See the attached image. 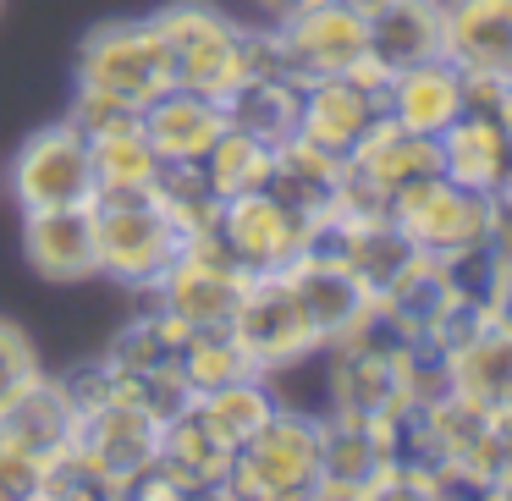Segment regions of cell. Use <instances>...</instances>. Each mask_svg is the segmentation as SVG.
Here are the masks:
<instances>
[{
  "instance_id": "obj_19",
  "label": "cell",
  "mask_w": 512,
  "mask_h": 501,
  "mask_svg": "<svg viewBox=\"0 0 512 501\" xmlns=\"http://www.w3.org/2000/svg\"><path fill=\"white\" fill-rule=\"evenodd\" d=\"M463 111H468V78L446 56L408 67V72H391V83H386V116L413 127V133L441 138Z\"/></svg>"
},
{
  "instance_id": "obj_16",
  "label": "cell",
  "mask_w": 512,
  "mask_h": 501,
  "mask_svg": "<svg viewBox=\"0 0 512 501\" xmlns=\"http://www.w3.org/2000/svg\"><path fill=\"white\" fill-rule=\"evenodd\" d=\"M441 177H452L457 188H474L485 199H496L501 182L512 171V127L490 111H463L441 138Z\"/></svg>"
},
{
  "instance_id": "obj_17",
  "label": "cell",
  "mask_w": 512,
  "mask_h": 501,
  "mask_svg": "<svg viewBox=\"0 0 512 501\" xmlns=\"http://www.w3.org/2000/svg\"><path fill=\"white\" fill-rule=\"evenodd\" d=\"M138 127H144V138L155 144L160 160H204V149L226 133V111L215 94H193V89L166 83L138 111Z\"/></svg>"
},
{
  "instance_id": "obj_12",
  "label": "cell",
  "mask_w": 512,
  "mask_h": 501,
  "mask_svg": "<svg viewBox=\"0 0 512 501\" xmlns=\"http://www.w3.org/2000/svg\"><path fill=\"white\" fill-rule=\"evenodd\" d=\"M446 61L474 83H512V0H441Z\"/></svg>"
},
{
  "instance_id": "obj_8",
  "label": "cell",
  "mask_w": 512,
  "mask_h": 501,
  "mask_svg": "<svg viewBox=\"0 0 512 501\" xmlns=\"http://www.w3.org/2000/svg\"><path fill=\"white\" fill-rule=\"evenodd\" d=\"M386 72L375 61H358L353 72H336V78H314L303 83V111H298V138H309L314 149L347 160L364 133L386 116Z\"/></svg>"
},
{
  "instance_id": "obj_22",
  "label": "cell",
  "mask_w": 512,
  "mask_h": 501,
  "mask_svg": "<svg viewBox=\"0 0 512 501\" xmlns=\"http://www.w3.org/2000/svg\"><path fill=\"white\" fill-rule=\"evenodd\" d=\"M446 391L479 413L501 408L512 397V331L507 325L485 320L457 347H446Z\"/></svg>"
},
{
  "instance_id": "obj_13",
  "label": "cell",
  "mask_w": 512,
  "mask_h": 501,
  "mask_svg": "<svg viewBox=\"0 0 512 501\" xmlns=\"http://www.w3.org/2000/svg\"><path fill=\"white\" fill-rule=\"evenodd\" d=\"M72 441H78L83 452H89L94 463L116 479L122 496H133L138 474H144L149 457L160 452V424L144 419L138 408H127V402L105 397L100 408L78 413V435H72Z\"/></svg>"
},
{
  "instance_id": "obj_41",
  "label": "cell",
  "mask_w": 512,
  "mask_h": 501,
  "mask_svg": "<svg viewBox=\"0 0 512 501\" xmlns=\"http://www.w3.org/2000/svg\"><path fill=\"white\" fill-rule=\"evenodd\" d=\"M0 6H6V0H0Z\"/></svg>"
},
{
  "instance_id": "obj_7",
  "label": "cell",
  "mask_w": 512,
  "mask_h": 501,
  "mask_svg": "<svg viewBox=\"0 0 512 501\" xmlns=\"http://www.w3.org/2000/svg\"><path fill=\"white\" fill-rule=\"evenodd\" d=\"M303 237H309V215H298L287 199L270 188L237 193L215 215V243L232 254L243 276H276V270L303 259Z\"/></svg>"
},
{
  "instance_id": "obj_25",
  "label": "cell",
  "mask_w": 512,
  "mask_h": 501,
  "mask_svg": "<svg viewBox=\"0 0 512 501\" xmlns=\"http://www.w3.org/2000/svg\"><path fill=\"white\" fill-rule=\"evenodd\" d=\"M0 435L17 446H28L34 457H56L72 446V435H78V408L67 402V391L56 386L50 375H39L34 386L23 391V397L12 402V408H0Z\"/></svg>"
},
{
  "instance_id": "obj_14",
  "label": "cell",
  "mask_w": 512,
  "mask_h": 501,
  "mask_svg": "<svg viewBox=\"0 0 512 501\" xmlns=\"http://www.w3.org/2000/svg\"><path fill=\"white\" fill-rule=\"evenodd\" d=\"M23 254L50 281L100 276V243H94V204H56V210H23Z\"/></svg>"
},
{
  "instance_id": "obj_11",
  "label": "cell",
  "mask_w": 512,
  "mask_h": 501,
  "mask_svg": "<svg viewBox=\"0 0 512 501\" xmlns=\"http://www.w3.org/2000/svg\"><path fill=\"white\" fill-rule=\"evenodd\" d=\"M276 34L298 83L336 78V72H353L358 61H369V17L347 0H314L287 23H276Z\"/></svg>"
},
{
  "instance_id": "obj_18",
  "label": "cell",
  "mask_w": 512,
  "mask_h": 501,
  "mask_svg": "<svg viewBox=\"0 0 512 501\" xmlns=\"http://www.w3.org/2000/svg\"><path fill=\"white\" fill-rule=\"evenodd\" d=\"M287 276H292V287H298L303 309H309L320 347L353 336L358 325L375 314V292H369L347 265H336V259H298V265H287Z\"/></svg>"
},
{
  "instance_id": "obj_4",
  "label": "cell",
  "mask_w": 512,
  "mask_h": 501,
  "mask_svg": "<svg viewBox=\"0 0 512 501\" xmlns=\"http://www.w3.org/2000/svg\"><path fill=\"white\" fill-rule=\"evenodd\" d=\"M94 243L100 270L122 287H149L177 259L182 232L155 204V193H94Z\"/></svg>"
},
{
  "instance_id": "obj_21",
  "label": "cell",
  "mask_w": 512,
  "mask_h": 501,
  "mask_svg": "<svg viewBox=\"0 0 512 501\" xmlns=\"http://www.w3.org/2000/svg\"><path fill=\"white\" fill-rule=\"evenodd\" d=\"M446 56V28H441V0H391L369 12V61L380 72H408L424 61Z\"/></svg>"
},
{
  "instance_id": "obj_10",
  "label": "cell",
  "mask_w": 512,
  "mask_h": 501,
  "mask_svg": "<svg viewBox=\"0 0 512 501\" xmlns=\"http://www.w3.org/2000/svg\"><path fill=\"white\" fill-rule=\"evenodd\" d=\"M17 210H56V204H94V149L72 122L39 127L12 160Z\"/></svg>"
},
{
  "instance_id": "obj_33",
  "label": "cell",
  "mask_w": 512,
  "mask_h": 501,
  "mask_svg": "<svg viewBox=\"0 0 512 501\" xmlns=\"http://www.w3.org/2000/svg\"><path fill=\"white\" fill-rule=\"evenodd\" d=\"M67 122H72V127H78V133L94 144V138H105V133H122V127H138V105L111 100V94H100V89H78V94H72Z\"/></svg>"
},
{
  "instance_id": "obj_5",
  "label": "cell",
  "mask_w": 512,
  "mask_h": 501,
  "mask_svg": "<svg viewBox=\"0 0 512 501\" xmlns=\"http://www.w3.org/2000/svg\"><path fill=\"white\" fill-rule=\"evenodd\" d=\"M232 336L259 375H276V369H292L309 353H320L314 320H309V309H303V298H298L287 270L243 281V298H237V309H232Z\"/></svg>"
},
{
  "instance_id": "obj_9",
  "label": "cell",
  "mask_w": 512,
  "mask_h": 501,
  "mask_svg": "<svg viewBox=\"0 0 512 501\" xmlns=\"http://www.w3.org/2000/svg\"><path fill=\"white\" fill-rule=\"evenodd\" d=\"M171 83L166 56H160L155 23H105L83 39L78 50V89H100L111 100H127L144 111L160 89Z\"/></svg>"
},
{
  "instance_id": "obj_15",
  "label": "cell",
  "mask_w": 512,
  "mask_h": 501,
  "mask_svg": "<svg viewBox=\"0 0 512 501\" xmlns=\"http://www.w3.org/2000/svg\"><path fill=\"white\" fill-rule=\"evenodd\" d=\"M347 171L391 204L402 188H413V182H424V177L441 171V144H435L430 133H413V127L380 116V122L364 133V144L347 155Z\"/></svg>"
},
{
  "instance_id": "obj_35",
  "label": "cell",
  "mask_w": 512,
  "mask_h": 501,
  "mask_svg": "<svg viewBox=\"0 0 512 501\" xmlns=\"http://www.w3.org/2000/svg\"><path fill=\"white\" fill-rule=\"evenodd\" d=\"M45 496V457L0 435V501H39Z\"/></svg>"
},
{
  "instance_id": "obj_32",
  "label": "cell",
  "mask_w": 512,
  "mask_h": 501,
  "mask_svg": "<svg viewBox=\"0 0 512 501\" xmlns=\"http://www.w3.org/2000/svg\"><path fill=\"white\" fill-rule=\"evenodd\" d=\"M116 496H122L116 479L105 474V468L94 463L78 441L45 463V496H39V501H116Z\"/></svg>"
},
{
  "instance_id": "obj_28",
  "label": "cell",
  "mask_w": 512,
  "mask_h": 501,
  "mask_svg": "<svg viewBox=\"0 0 512 501\" xmlns=\"http://www.w3.org/2000/svg\"><path fill=\"white\" fill-rule=\"evenodd\" d=\"M94 193H149L166 160L144 138V127H122V133L94 138Z\"/></svg>"
},
{
  "instance_id": "obj_36",
  "label": "cell",
  "mask_w": 512,
  "mask_h": 501,
  "mask_svg": "<svg viewBox=\"0 0 512 501\" xmlns=\"http://www.w3.org/2000/svg\"><path fill=\"white\" fill-rule=\"evenodd\" d=\"M56 386L67 391V402H72L78 413H89V408H100V402L111 397V364H105V358L72 364L67 375H56Z\"/></svg>"
},
{
  "instance_id": "obj_20",
  "label": "cell",
  "mask_w": 512,
  "mask_h": 501,
  "mask_svg": "<svg viewBox=\"0 0 512 501\" xmlns=\"http://www.w3.org/2000/svg\"><path fill=\"white\" fill-rule=\"evenodd\" d=\"M380 468H386V452H380L375 424L353 419V413H325L320 419V490L314 496L369 501L380 485Z\"/></svg>"
},
{
  "instance_id": "obj_34",
  "label": "cell",
  "mask_w": 512,
  "mask_h": 501,
  "mask_svg": "<svg viewBox=\"0 0 512 501\" xmlns=\"http://www.w3.org/2000/svg\"><path fill=\"white\" fill-rule=\"evenodd\" d=\"M39 375H45V369H39L34 347H28V336L17 331V325L0 320V408H12V402L23 397V391L34 386Z\"/></svg>"
},
{
  "instance_id": "obj_30",
  "label": "cell",
  "mask_w": 512,
  "mask_h": 501,
  "mask_svg": "<svg viewBox=\"0 0 512 501\" xmlns=\"http://www.w3.org/2000/svg\"><path fill=\"white\" fill-rule=\"evenodd\" d=\"M270 160H276V149H270V144H259V138L226 127V133L204 149L199 166H204V177H210V188L221 193V199H237V193L265 188V182H270Z\"/></svg>"
},
{
  "instance_id": "obj_40",
  "label": "cell",
  "mask_w": 512,
  "mask_h": 501,
  "mask_svg": "<svg viewBox=\"0 0 512 501\" xmlns=\"http://www.w3.org/2000/svg\"><path fill=\"white\" fill-rule=\"evenodd\" d=\"M496 204H501V210H512V171H507V182H501V193H496Z\"/></svg>"
},
{
  "instance_id": "obj_23",
  "label": "cell",
  "mask_w": 512,
  "mask_h": 501,
  "mask_svg": "<svg viewBox=\"0 0 512 501\" xmlns=\"http://www.w3.org/2000/svg\"><path fill=\"white\" fill-rule=\"evenodd\" d=\"M221 111H226V127H237V133L281 149L287 138H298L303 83H292V78H243L237 89L221 94Z\"/></svg>"
},
{
  "instance_id": "obj_31",
  "label": "cell",
  "mask_w": 512,
  "mask_h": 501,
  "mask_svg": "<svg viewBox=\"0 0 512 501\" xmlns=\"http://www.w3.org/2000/svg\"><path fill=\"white\" fill-rule=\"evenodd\" d=\"M177 342H182V325H171L166 314L144 309L133 325L116 331V342L105 347V364L116 375H155V369H177Z\"/></svg>"
},
{
  "instance_id": "obj_26",
  "label": "cell",
  "mask_w": 512,
  "mask_h": 501,
  "mask_svg": "<svg viewBox=\"0 0 512 501\" xmlns=\"http://www.w3.org/2000/svg\"><path fill=\"white\" fill-rule=\"evenodd\" d=\"M155 204L171 215V226L182 232V243L188 237H210L215 232V215H221V193L210 188V177H204L199 160H166L155 177Z\"/></svg>"
},
{
  "instance_id": "obj_24",
  "label": "cell",
  "mask_w": 512,
  "mask_h": 501,
  "mask_svg": "<svg viewBox=\"0 0 512 501\" xmlns=\"http://www.w3.org/2000/svg\"><path fill=\"white\" fill-rule=\"evenodd\" d=\"M342 171H347V160L314 149L309 138H287V144L276 149V160H270V182H265V188L276 193V199H287L298 215H309V221H314V215L336 210Z\"/></svg>"
},
{
  "instance_id": "obj_3",
  "label": "cell",
  "mask_w": 512,
  "mask_h": 501,
  "mask_svg": "<svg viewBox=\"0 0 512 501\" xmlns=\"http://www.w3.org/2000/svg\"><path fill=\"white\" fill-rule=\"evenodd\" d=\"M243 281L248 276L232 265V254L210 232V237H188L177 248V259L160 270V281H149L138 292H144V309L166 314L182 331H210V325H232Z\"/></svg>"
},
{
  "instance_id": "obj_6",
  "label": "cell",
  "mask_w": 512,
  "mask_h": 501,
  "mask_svg": "<svg viewBox=\"0 0 512 501\" xmlns=\"http://www.w3.org/2000/svg\"><path fill=\"white\" fill-rule=\"evenodd\" d=\"M391 221L402 226L419 254H463V248L490 243V221H496V199L474 188H457L452 177H424L391 199Z\"/></svg>"
},
{
  "instance_id": "obj_37",
  "label": "cell",
  "mask_w": 512,
  "mask_h": 501,
  "mask_svg": "<svg viewBox=\"0 0 512 501\" xmlns=\"http://www.w3.org/2000/svg\"><path fill=\"white\" fill-rule=\"evenodd\" d=\"M490 320L507 325V331H512V265H507V276H501L496 298H490Z\"/></svg>"
},
{
  "instance_id": "obj_1",
  "label": "cell",
  "mask_w": 512,
  "mask_h": 501,
  "mask_svg": "<svg viewBox=\"0 0 512 501\" xmlns=\"http://www.w3.org/2000/svg\"><path fill=\"white\" fill-rule=\"evenodd\" d=\"M149 23H155L160 56H166V72L177 89L221 100L226 89L248 78V28L232 23L226 12H215L204 0H177Z\"/></svg>"
},
{
  "instance_id": "obj_39",
  "label": "cell",
  "mask_w": 512,
  "mask_h": 501,
  "mask_svg": "<svg viewBox=\"0 0 512 501\" xmlns=\"http://www.w3.org/2000/svg\"><path fill=\"white\" fill-rule=\"evenodd\" d=\"M347 6H358V12L369 17V12H380V6H391V0H347Z\"/></svg>"
},
{
  "instance_id": "obj_2",
  "label": "cell",
  "mask_w": 512,
  "mask_h": 501,
  "mask_svg": "<svg viewBox=\"0 0 512 501\" xmlns=\"http://www.w3.org/2000/svg\"><path fill=\"white\" fill-rule=\"evenodd\" d=\"M320 490V419L281 408L237 446L226 496L248 501H303Z\"/></svg>"
},
{
  "instance_id": "obj_27",
  "label": "cell",
  "mask_w": 512,
  "mask_h": 501,
  "mask_svg": "<svg viewBox=\"0 0 512 501\" xmlns=\"http://www.w3.org/2000/svg\"><path fill=\"white\" fill-rule=\"evenodd\" d=\"M177 375H182V386L199 397V391H215V386H226V380L259 375V369L248 364V353L237 347L232 325H210V331H182V342H177Z\"/></svg>"
},
{
  "instance_id": "obj_29",
  "label": "cell",
  "mask_w": 512,
  "mask_h": 501,
  "mask_svg": "<svg viewBox=\"0 0 512 501\" xmlns=\"http://www.w3.org/2000/svg\"><path fill=\"white\" fill-rule=\"evenodd\" d=\"M193 408H199L232 446H243L248 435L276 413V391H270V375H243V380H226V386H215V391H199Z\"/></svg>"
},
{
  "instance_id": "obj_38",
  "label": "cell",
  "mask_w": 512,
  "mask_h": 501,
  "mask_svg": "<svg viewBox=\"0 0 512 501\" xmlns=\"http://www.w3.org/2000/svg\"><path fill=\"white\" fill-rule=\"evenodd\" d=\"M259 6H265L270 23H287L292 12H303V6H314V0H259Z\"/></svg>"
}]
</instances>
